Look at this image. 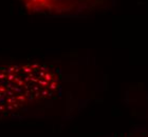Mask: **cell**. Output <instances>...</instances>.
I'll use <instances>...</instances> for the list:
<instances>
[{
  "instance_id": "obj_1",
  "label": "cell",
  "mask_w": 148,
  "mask_h": 137,
  "mask_svg": "<svg viewBox=\"0 0 148 137\" xmlns=\"http://www.w3.org/2000/svg\"><path fill=\"white\" fill-rule=\"evenodd\" d=\"M58 88V77L39 64H22L0 71V110L22 107L50 97Z\"/></svg>"
},
{
  "instance_id": "obj_2",
  "label": "cell",
  "mask_w": 148,
  "mask_h": 137,
  "mask_svg": "<svg viewBox=\"0 0 148 137\" xmlns=\"http://www.w3.org/2000/svg\"><path fill=\"white\" fill-rule=\"evenodd\" d=\"M101 0H21L31 11L38 13H64L80 12L90 9Z\"/></svg>"
}]
</instances>
